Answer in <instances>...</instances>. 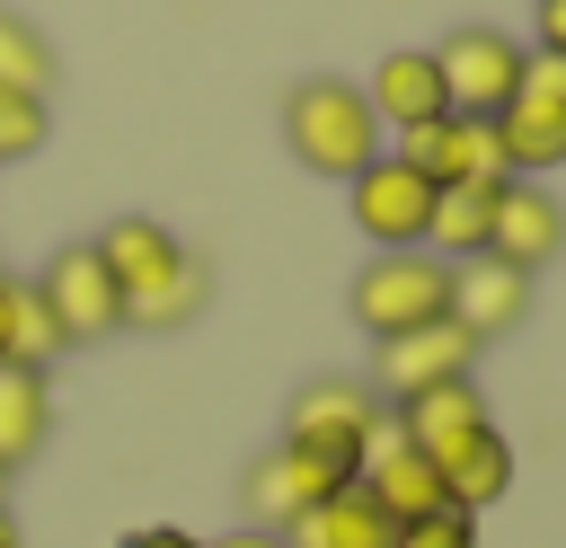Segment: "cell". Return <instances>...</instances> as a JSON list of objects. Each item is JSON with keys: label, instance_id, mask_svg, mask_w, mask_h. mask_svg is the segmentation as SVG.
I'll use <instances>...</instances> for the list:
<instances>
[{"label": "cell", "instance_id": "8fae6325", "mask_svg": "<svg viewBox=\"0 0 566 548\" xmlns=\"http://www.w3.org/2000/svg\"><path fill=\"white\" fill-rule=\"evenodd\" d=\"M389 433H398V442H416V451L442 468L451 451H469L478 433H495V407H486V389H478V371H469V380H442V389H424V398L389 407Z\"/></svg>", "mask_w": 566, "mask_h": 548}, {"label": "cell", "instance_id": "7402d4cb", "mask_svg": "<svg viewBox=\"0 0 566 548\" xmlns=\"http://www.w3.org/2000/svg\"><path fill=\"white\" fill-rule=\"evenodd\" d=\"M53 44H44V27L35 18H18V9H0V88H27V97H53Z\"/></svg>", "mask_w": 566, "mask_h": 548}, {"label": "cell", "instance_id": "9a60e30c", "mask_svg": "<svg viewBox=\"0 0 566 548\" xmlns=\"http://www.w3.org/2000/svg\"><path fill=\"white\" fill-rule=\"evenodd\" d=\"M283 548H398V521H389V504L354 477V486L318 495V504L283 530Z\"/></svg>", "mask_w": 566, "mask_h": 548}, {"label": "cell", "instance_id": "484cf974", "mask_svg": "<svg viewBox=\"0 0 566 548\" xmlns=\"http://www.w3.org/2000/svg\"><path fill=\"white\" fill-rule=\"evenodd\" d=\"M115 548H203L195 530H177V521H142V530H124Z\"/></svg>", "mask_w": 566, "mask_h": 548}, {"label": "cell", "instance_id": "ba28073f", "mask_svg": "<svg viewBox=\"0 0 566 548\" xmlns=\"http://www.w3.org/2000/svg\"><path fill=\"white\" fill-rule=\"evenodd\" d=\"M398 159L424 177V186H504V141H495V115H433L416 133H398Z\"/></svg>", "mask_w": 566, "mask_h": 548}, {"label": "cell", "instance_id": "6da1fadb", "mask_svg": "<svg viewBox=\"0 0 566 548\" xmlns=\"http://www.w3.org/2000/svg\"><path fill=\"white\" fill-rule=\"evenodd\" d=\"M88 247L106 256V274H115V292H124V327L168 336V327H186V318L212 301V265L186 256V239H177L168 221H150V212H115Z\"/></svg>", "mask_w": 566, "mask_h": 548}, {"label": "cell", "instance_id": "52a82bcc", "mask_svg": "<svg viewBox=\"0 0 566 548\" xmlns=\"http://www.w3.org/2000/svg\"><path fill=\"white\" fill-rule=\"evenodd\" d=\"M478 371V336L469 327H451V318H433V327H407V336H380L371 345V398L380 407H407V398H424V389H442V380H469Z\"/></svg>", "mask_w": 566, "mask_h": 548}, {"label": "cell", "instance_id": "5bb4252c", "mask_svg": "<svg viewBox=\"0 0 566 548\" xmlns=\"http://www.w3.org/2000/svg\"><path fill=\"white\" fill-rule=\"evenodd\" d=\"M363 97H371L380 133H416V124L451 115V97H442V71H433V53H424V44H398V53H380V62H371V80H363Z\"/></svg>", "mask_w": 566, "mask_h": 548}, {"label": "cell", "instance_id": "e0dca14e", "mask_svg": "<svg viewBox=\"0 0 566 548\" xmlns=\"http://www.w3.org/2000/svg\"><path fill=\"white\" fill-rule=\"evenodd\" d=\"M71 345H62V327H53V309L35 301V283H9L0 274V362L9 371H53Z\"/></svg>", "mask_w": 566, "mask_h": 548}, {"label": "cell", "instance_id": "7c38bea8", "mask_svg": "<svg viewBox=\"0 0 566 548\" xmlns=\"http://www.w3.org/2000/svg\"><path fill=\"white\" fill-rule=\"evenodd\" d=\"M486 256H504V265H522V274L557 265V256H566V203H557L539 177H504V194H495V230H486Z\"/></svg>", "mask_w": 566, "mask_h": 548}, {"label": "cell", "instance_id": "4316f807", "mask_svg": "<svg viewBox=\"0 0 566 548\" xmlns=\"http://www.w3.org/2000/svg\"><path fill=\"white\" fill-rule=\"evenodd\" d=\"M203 548H283V530H256V521H239V530H221V539H203Z\"/></svg>", "mask_w": 566, "mask_h": 548}, {"label": "cell", "instance_id": "277c9868", "mask_svg": "<svg viewBox=\"0 0 566 548\" xmlns=\"http://www.w3.org/2000/svg\"><path fill=\"white\" fill-rule=\"evenodd\" d=\"M345 301H354V327L380 345V336L433 327V318L451 309V265H442L433 247H371Z\"/></svg>", "mask_w": 566, "mask_h": 548}, {"label": "cell", "instance_id": "83f0119b", "mask_svg": "<svg viewBox=\"0 0 566 548\" xmlns=\"http://www.w3.org/2000/svg\"><path fill=\"white\" fill-rule=\"evenodd\" d=\"M539 53H566V0H539Z\"/></svg>", "mask_w": 566, "mask_h": 548}, {"label": "cell", "instance_id": "44dd1931", "mask_svg": "<svg viewBox=\"0 0 566 548\" xmlns=\"http://www.w3.org/2000/svg\"><path fill=\"white\" fill-rule=\"evenodd\" d=\"M442 486H451V504H460V513L504 504V495H513V442H504V433H478L469 451H451V460H442Z\"/></svg>", "mask_w": 566, "mask_h": 548}, {"label": "cell", "instance_id": "2e32d148", "mask_svg": "<svg viewBox=\"0 0 566 548\" xmlns=\"http://www.w3.org/2000/svg\"><path fill=\"white\" fill-rule=\"evenodd\" d=\"M363 486H371V495L389 504V521H398V530L451 504V486H442V468H433V460H424L416 442H398V433H380V442H371V460H363Z\"/></svg>", "mask_w": 566, "mask_h": 548}, {"label": "cell", "instance_id": "5b68a950", "mask_svg": "<svg viewBox=\"0 0 566 548\" xmlns=\"http://www.w3.org/2000/svg\"><path fill=\"white\" fill-rule=\"evenodd\" d=\"M522 62H531V44L504 35V27H451L433 44V71H442L451 115H504L513 88H522Z\"/></svg>", "mask_w": 566, "mask_h": 548}, {"label": "cell", "instance_id": "4fadbf2b", "mask_svg": "<svg viewBox=\"0 0 566 548\" xmlns=\"http://www.w3.org/2000/svg\"><path fill=\"white\" fill-rule=\"evenodd\" d=\"M442 318L469 327L478 345H495V336H513V327L531 318V274L504 265V256H460V265H451V309H442Z\"/></svg>", "mask_w": 566, "mask_h": 548}, {"label": "cell", "instance_id": "ffe728a7", "mask_svg": "<svg viewBox=\"0 0 566 548\" xmlns=\"http://www.w3.org/2000/svg\"><path fill=\"white\" fill-rule=\"evenodd\" d=\"M495 141H504V168H513V177H548V168H566V106L513 97V106L495 115Z\"/></svg>", "mask_w": 566, "mask_h": 548}, {"label": "cell", "instance_id": "cb8c5ba5", "mask_svg": "<svg viewBox=\"0 0 566 548\" xmlns=\"http://www.w3.org/2000/svg\"><path fill=\"white\" fill-rule=\"evenodd\" d=\"M398 548H478V513H460V504H442V513H424V521H407V530H398Z\"/></svg>", "mask_w": 566, "mask_h": 548}, {"label": "cell", "instance_id": "30bf717a", "mask_svg": "<svg viewBox=\"0 0 566 548\" xmlns=\"http://www.w3.org/2000/svg\"><path fill=\"white\" fill-rule=\"evenodd\" d=\"M336 486H354L336 460H318V451H301V442H274V451H256L248 460V477H239V504H248V521L256 530H292L318 495H336Z\"/></svg>", "mask_w": 566, "mask_h": 548}, {"label": "cell", "instance_id": "f1b7e54d", "mask_svg": "<svg viewBox=\"0 0 566 548\" xmlns=\"http://www.w3.org/2000/svg\"><path fill=\"white\" fill-rule=\"evenodd\" d=\"M0 548H18V521H9V504H0Z\"/></svg>", "mask_w": 566, "mask_h": 548}, {"label": "cell", "instance_id": "8992f818", "mask_svg": "<svg viewBox=\"0 0 566 548\" xmlns=\"http://www.w3.org/2000/svg\"><path fill=\"white\" fill-rule=\"evenodd\" d=\"M35 301L53 309L62 345H106V336L124 327V292H115V274H106V256H97L88 239H71V247H53V256H44Z\"/></svg>", "mask_w": 566, "mask_h": 548}, {"label": "cell", "instance_id": "603a6c76", "mask_svg": "<svg viewBox=\"0 0 566 548\" xmlns=\"http://www.w3.org/2000/svg\"><path fill=\"white\" fill-rule=\"evenodd\" d=\"M53 141V106L27 88H0V159H35Z\"/></svg>", "mask_w": 566, "mask_h": 548}, {"label": "cell", "instance_id": "ac0fdd59", "mask_svg": "<svg viewBox=\"0 0 566 548\" xmlns=\"http://www.w3.org/2000/svg\"><path fill=\"white\" fill-rule=\"evenodd\" d=\"M44 442H53V389H44V371H9L0 362V468L18 477Z\"/></svg>", "mask_w": 566, "mask_h": 548}, {"label": "cell", "instance_id": "7a4b0ae2", "mask_svg": "<svg viewBox=\"0 0 566 548\" xmlns=\"http://www.w3.org/2000/svg\"><path fill=\"white\" fill-rule=\"evenodd\" d=\"M283 150L310 168V177H354V168H371L380 150H389V133H380V115H371V97L354 88V80H336V71H310V80H292L283 88Z\"/></svg>", "mask_w": 566, "mask_h": 548}, {"label": "cell", "instance_id": "d6986e66", "mask_svg": "<svg viewBox=\"0 0 566 548\" xmlns=\"http://www.w3.org/2000/svg\"><path fill=\"white\" fill-rule=\"evenodd\" d=\"M495 194L504 186H433V221H424V247L442 265L460 256H486V230H495Z\"/></svg>", "mask_w": 566, "mask_h": 548}, {"label": "cell", "instance_id": "d4e9b609", "mask_svg": "<svg viewBox=\"0 0 566 548\" xmlns=\"http://www.w3.org/2000/svg\"><path fill=\"white\" fill-rule=\"evenodd\" d=\"M513 97H539V106H566V53H539L531 44V62H522V88Z\"/></svg>", "mask_w": 566, "mask_h": 548}, {"label": "cell", "instance_id": "3957f363", "mask_svg": "<svg viewBox=\"0 0 566 548\" xmlns=\"http://www.w3.org/2000/svg\"><path fill=\"white\" fill-rule=\"evenodd\" d=\"M380 433H389V407H380L371 380H354V371H318V380H301L292 407H283V442L336 460L345 477H363V460H371Z\"/></svg>", "mask_w": 566, "mask_h": 548}, {"label": "cell", "instance_id": "f546056e", "mask_svg": "<svg viewBox=\"0 0 566 548\" xmlns=\"http://www.w3.org/2000/svg\"><path fill=\"white\" fill-rule=\"evenodd\" d=\"M0 504H9V468H0Z\"/></svg>", "mask_w": 566, "mask_h": 548}, {"label": "cell", "instance_id": "9c48e42d", "mask_svg": "<svg viewBox=\"0 0 566 548\" xmlns=\"http://www.w3.org/2000/svg\"><path fill=\"white\" fill-rule=\"evenodd\" d=\"M345 203H354V230H363L371 247H424L433 186H424L398 150H380L371 168H354V177H345Z\"/></svg>", "mask_w": 566, "mask_h": 548}]
</instances>
